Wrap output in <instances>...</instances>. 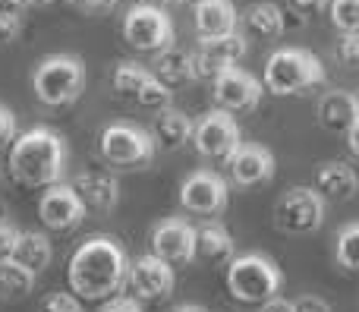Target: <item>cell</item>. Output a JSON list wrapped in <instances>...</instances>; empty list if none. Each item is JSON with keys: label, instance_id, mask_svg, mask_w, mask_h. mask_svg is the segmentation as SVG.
<instances>
[{"label": "cell", "instance_id": "38", "mask_svg": "<svg viewBox=\"0 0 359 312\" xmlns=\"http://www.w3.org/2000/svg\"><path fill=\"white\" fill-rule=\"evenodd\" d=\"M13 136H16V117H13L10 107L0 104V145H4L6 139H13Z\"/></svg>", "mask_w": 359, "mask_h": 312}, {"label": "cell", "instance_id": "36", "mask_svg": "<svg viewBox=\"0 0 359 312\" xmlns=\"http://www.w3.org/2000/svg\"><path fill=\"white\" fill-rule=\"evenodd\" d=\"M287 4H290L293 13H299V19H309L312 13L325 10V6H328V0H287Z\"/></svg>", "mask_w": 359, "mask_h": 312}, {"label": "cell", "instance_id": "33", "mask_svg": "<svg viewBox=\"0 0 359 312\" xmlns=\"http://www.w3.org/2000/svg\"><path fill=\"white\" fill-rule=\"evenodd\" d=\"M98 312H142V303H139V297H111V300H104V306Z\"/></svg>", "mask_w": 359, "mask_h": 312}, {"label": "cell", "instance_id": "9", "mask_svg": "<svg viewBox=\"0 0 359 312\" xmlns=\"http://www.w3.org/2000/svg\"><path fill=\"white\" fill-rule=\"evenodd\" d=\"M192 142H196V151L202 158L227 164L230 158H233V151L243 145V136H240V126H236L233 114L217 107V111L205 114V117L196 123Z\"/></svg>", "mask_w": 359, "mask_h": 312}, {"label": "cell", "instance_id": "25", "mask_svg": "<svg viewBox=\"0 0 359 312\" xmlns=\"http://www.w3.org/2000/svg\"><path fill=\"white\" fill-rule=\"evenodd\" d=\"M38 271H32L29 265L16 262V259H0V297L4 300H22L35 287Z\"/></svg>", "mask_w": 359, "mask_h": 312}, {"label": "cell", "instance_id": "11", "mask_svg": "<svg viewBox=\"0 0 359 312\" xmlns=\"http://www.w3.org/2000/svg\"><path fill=\"white\" fill-rule=\"evenodd\" d=\"M230 202L227 180L215 170H196L183 180L180 186V205L189 215H202V218H217Z\"/></svg>", "mask_w": 359, "mask_h": 312}, {"label": "cell", "instance_id": "46", "mask_svg": "<svg viewBox=\"0 0 359 312\" xmlns=\"http://www.w3.org/2000/svg\"><path fill=\"white\" fill-rule=\"evenodd\" d=\"M196 4H198V0H196Z\"/></svg>", "mask_w": 359, "mask_h": 312}, {"label": "cell", "instance_id": "12", "mask_svg": "<svg viewBox=\"0 0 359 312\" xmlns=\"http://www.w3.org/2000/svg\"><path fill=\"white\" fill-rule=\"evenodd\" d=\"M88 208L73 189V183H54L44 189L41 202H38V218L50 227V231H73L86 221Z\"/></svg>", "mask_w": 359, "mask_h": 312}, {"label": "cell", "instance_id": "8", "mask_svg": "<svg viewBox=\"0 0 359 312\" xmlns=\"http://www.w3.org/2000/svg\"><path fill=\"white\" fill-rule=\"evenodd\" d=\"M123 38L142 54H161L174 44V22L158 6L136 4L123 19Z\"/></svg>", "mask_w": 359, "mask_h": 312}, {"label": "cell", "instance_id": "31", "mask_svg": "<svg viewBox=\"0 0 359 312\" xmlns=\"http://www.w3.org/2000/svg\"><path fill=\"white\" fill-rule=\"evenodd\" d=\"M334 57L344 67H359V32H341V38L334 44Z\"/></svg>", "mask_w": 359, "mask_h": 312}, {"label": "cell", "instance_id": "6", "mask_svg": "<svg viewBox=\"0 0 359 312\" xmlns=\"http://www.w3.org/2000/svg\"><path fill=\"white\" fill-rule=\"evenodd\" d=\"M155 136L149 130L136 123H111L101 133V158L117 170H136V168H149L155 161Z\"/></svg>", "mask_w": 359, "mask_h": 312}, {"label": "cell", "instance_id": "4", "mask_svg": "<svg viewBox=\"0 0 359 312\" xmlns=\"http://www.w3.org/2000/svg\"><path fill=\"white\" fill-rule=\"evenodd\" d=\"M284 287V271L278 269L271 256H262V252H246V256H236L227 265V290L233 294V300L240 303H262L274 300Z\"/></svg>", "mask_w": 359, "mask_h": 312}, {"label": "cell", "instance_id": "32", "mask_svg": "<svg viewBox=\"0 0 359 312\" xmlns=\"http://www.w3.org/2000/svg\"><path fill=\"white\" fill-rule=\"evenodd\" d=\"M38 312H86L82 309V300L76 294H67V290H57V294H48L41 300Z\"/></svg>", "mask_w": 359, "mask_h": 312}, {"label": "cell", "instance_id": "34", "mask_svg": "<svg viewBox=\"0 0 359 312\" xmlns=\"http://www.w3.org/2000/svg\"><path fill=\"white\" fill-rule=\"evenodd\" d=\"M19 233H22V231H16L10 221H0V259H10L13 256Z\"/></svg>", "mask_w": 359, "mask_h": 312}, {"label": "cell", "instance_id": "41", "mask_svg": "<svg viewBox=\"0 0 359 312\" xmlns=\"http://www.w3.org/2000/svg\"><path fill=\"white\" fill-rule=\"evenodd\" d=\"M29 4L32 0H0V13H6V16H19Z\"/></svg>", "mask_w": 359, "mask_h": 312}, {"label": "cell", "instance_id": "22", "mask_svg": "<svg viewBox=\"0 0 359 312\" xmlns=\"http://www.w3.org/2000/svg\"><path fill=\"white\" fill-rule=\"evenodd\" d=\"M243 29L246 35L262 38V41H271V38H280L287 29L284 22V10L278 4H268V0H259V4L246 6L243 13Z\"/></svg>", "mask_w": 359, "mask_h": 312}, {"label": "cell", "instance_id": "16", "mask_svg": "<svg viewBox=\"0 0 359 312\" xmlns=\"http://www.w3.org/2000/svg\"><path fill=\"white\" fill-rule=\"evenodd\" d=\"M227 168H230V180L236 186L249 189L259 186V183H268L274 177V155L259 142H243L227 161Z\"/></svg>", "mask_w": 359, "mask_h": 312}, {"label": "cell", "instance_id": "44", "mask_svg": "<svg viewBox=\"0 0 359 312\" xmlns=\"http://www.w3.org/2000/svg\"><path fill=\"white\" fill-rule=\"evenodd\" d=\"M174 312H208V309H202V306H177Z\"/></svg>", "mask_w": 359, "mask_h": 312}, {"label": "cell", "instance_id": "45", "mask_svg": "<svg viewBox=\"0 0 359 312\" xmlns=\"http://www.w3.org/2000/svg\"><path fill=\"white\" fill-rule=\"evenodd\" d=\"M38 4H60V0H38Z\"/></svg>", "mask_w": 359, "mask_h": 312}, {"label": "cell", "instance_id": "26", "mask_svg": "<svg viewBox=\"0 0 359 312\" xmlns=\"http://www.w3.org/2000/svg\"><path fill=\"white\" fill-rule=\"evenodd\" d=\"M50 256H54V250H50V240L44 237L41 231H22L16 240V250H13V259L22 265H29L32 271H44L50 265Z\"/></svg>", "mask_w": 359, "mask_h": 312}, {"label": "cell", "instance_id": "19", "mask_svg": "<svg viewBox=\"0 0 359 312\" xmlns=\"http://www.w3.org/2000/svg\"><path fill=\"white\" fill-rule=\"evenodd\" d=\"M316 189L322 193V199H331V202L353 199L356 189H359V177L350 164L328 161L316 170Z\"/></svg>", "mask_w": 359, "mask_h": 312}, {"label": "cell", "instance_id": "30", "mask_svg": "<svg viewBox=\"0 0 359 312\" xmlns=\"http://www.w3.org/2000/svg\"><path fill=\"white\" fill-rule=\"evenodd\" d=\"M170 98H174V88H168L161 79H151L149 86L142 88V95H139L136 104L145 107V111H164V107H170Z\"/></svg>", "mask_w": 359, "mask_h": 312}, {"label": "cell", "instance_id": "7", "mask_svg": "<svg viewBox=\"0 0 359 312\" xmlns=\"http://www.w3.org/2000/svg\"><path fill=\"white\" fill-rule=\"evenodd\" d=\"M274 227L280 233H316L325 221V199L316 186H293L274 202Z\"/></svg>", "mask_w": 359, "mask_h": 312}, {"label": "cell", "instance_id": "13", "mask_svg": "<svg viewBox=\"0 0 359 312\" xmlns=\"http://www.w3.org/2000/svg\"><path fill=\"white\" fill-rule=\"evenodd\" d=\"M151 252L170 265H189L196 259V227L183 218H164L151 231Z\"/></svg>", "mask_w": 359, "mask_h": 312}, {"label": "cell", "instance_id": "29", "mask_svg": "<svg viewBox=\"0 0 359 312\" xmlns=\"http://www.w3.org/2000/svg\"><path fill=\"white\" fill-rule=\"evenodd\" d=\"M328 10L337 32H359V0H328Z\"/></svg>", "mask_w": 359, "mask_h": 312}, {"label": "cell", "instance_id": "37", "mask_svg": "<svg viewBox=\"0 0 359 312\" xmlns=\"http://www.w3.org/2000/svg\"><path fill=\"white\" fill-rule=\"evenodd\" d=\"M16 35H19V16L0 13V44H10Z\"/></svg>", "mask_w": 359, "mask_h": 312}, {"label": "cell", "instance_id": "5", "mask_svg": "<svg viewBox=\"0 0 359 312\" xmlns=\"http://www.w3.org/2000/svg\"><path fill=\"white\" fill-rule=\"evenodd\" d=\"M325 82V67L306 48H280L265 63V88L271 95H303Z\"/></svg>", "mask_w": 359, "mask_h": 312}, {"label": "cell", "instance_id": "17", "mask_svg": "<svg viewBox=\"0 0 359 312\" xmlns=\"http://www.w3.org/2000/svg\"><path fill=\"white\" fill-rule=\"evenodd\" d=\"M73 189L95 215H111L120 202V183L111 170H82V174H76Z\"/></svg>", "mask_w": 359, "mask_h": 312}, {"label": "cell", "instance_id": "35", "mask_svg": "<svg viewBox=\"0 0 359 312\" xmlns=\"http://www.w3.org/2000/svg\"><path fill=\"white\" fill-rule=\"evenodd\" d=\"M293 306H297V312H334L325 297H316V294L297 297V300H293Z\"/></svg>", "mask_w": 359, "mask_h": 312}, {"label": "cell", "instance_id": "43", "mask_svg": "<svg viewBox=\"0 0 359 312\" xmlns=\"http://www.w3.org/2000/svg\"><path fill=\"white\" fill-rule=\"evenodd\" d=\"M136 4H145V6H158V10H168L174 4H183V0H136Z\"/></svg>", "mask_w": 359, "mask_h": 312}, {"label": "cell", "instance_id": "42", "mask_svg": "<svg viewBox=\"0 0 359 312\" xmlns=\"http://www.w3.org/2000/svg\"><path fill=\"white\" fill-rule=\"evenodd\" d=\"M347 145H350V151L359 158V120L347 130Z\"/></svg>", "mask_w": 359, "mask_h": 312}, {"label": "cell", "instance_id": "3", "mask_svg": "<svg viewBox=\"0 0 359 312\" xmlns=\"http://www.w3.org/2000/svg\"><path fill=\"white\" fill-rule=\"evenodd\" d=\"M35 98L44 107H67L86 92V63L76 54H50L32 73Z\"/></svg>", "mask_w": 359, "mask_h": 312}, {"label": "cell", "instance_id": "10", "mask_svg": "<svg viewBox=\"0 0 359 312\" xmlns=\"http://www.w3.org/2000/svg\"><path fill=\"white\" fill-rule=\"evenodd\" d=\"M262 95H265V82H259L252 73L240 67H227L211 79V98L217 107L230 114L255 111L262 104Z\"/></svg>", "mask_w": 359, "mask_h": 312}, {"label": "cell", "instance_id": "24", "mask_svg": "<svg viewBox=\"0 0 359 312\" xmlns=\"http://www.w3.org/2000/svg\"><path fill=\"white\" fill-rule=\"evenodd\" d=\"M151 73H155L168 88H180V86L196 79V57L180 50V48H168L155 57Z\"/></svg>", "mask_w": 359, "mask_h": 312}, {"label": "cell", "instance_id": "47", "mask_svg": "<svg viewBox=\"0 0 359 312\" xmlns=\"http://www.w3.org/2000/svg\"><path fill=\"white\" fill-rule=\"evenodd\" d=\"M356 98H359V95H356Z\"/></svg>", "mask_w": 359, "mask_h": 312}, {"label": "cell", "instance_id": "2", "mask_svg": "<svg viewBox=\"0 0 359 312\" xmlns=\"http://www.w3.org/2000/svg\"><path fill=\"white\" fill-rule=\"evenodd\" d=\"M67 170V145L48 126L22 133L10 149V174L25 186H54Z\"/></svg>", "mask_w": 359, "mask_h": 312}, {"label": "cell", "instance_id": "23", "mask_svg": "<svg viewBox=\"0 0 359 312\" xmlns=\"http://www.w3.org/2000/svg\"><path fill=\"white\" fill-rule=\"evenodd\" d=\"M192 120L186 117L183 111H177V107H164V111H158L155 117V130H151V136H155V142L161 145V149L174 151V149H183L186 142L192 139Z\"/></svg>", "mask_w": 359, "mask_h": 312}, {"label": "cell", "instance_id": "39", "mask_svg": "<svg viewBox=\"0 0 359 312\" xmlns=\"http://www.w3.org/2000/svg\"><path fill=\"white\" fill-rule=\"evenodd\" d=\"M73 4L86 13H107L117 6V0H73Z\"/></svg>", "mask_w": 359, "mask_h": 312}, {"label": "cell", "instance_id": "27", "mask_svg": "<svg viewBox=\"0 0 359 312\" xmlns=\"http://www.w3.org/2000/svg\"><path fill=\"white\" fill-rule=\"evenodd\" d=\"M151 79H155L151 69L139 67V63H120V67L114 69V76H111V86H114V92H117L120 98H126V101L136 104L139 95H142V88L149 86Z\"/></svg>", "mask_w": 359, "mask_h": 312}, {"label": "cell", "instance_id": "14", "mask_svg": "<svg viewBox=\"0 0 359 312\" xmlns=\"http://www.w3.org/2000/svg\"><path fill=\"white\" fill-rule=\"evenodd\" d=\"M126 284L133 287V294L139 300H164V297L174 294V265L158 259L155 252L149 256H139L136 262H130V278Z\"/></svg>", "mask_w": 359, "mask_h": 312}, {"label": "cell", "instance_id": "15", "mask_svg": "<svg viewBox=\"0 0 359 312\" xmlns=\"http://www.w3.org/2000/svg\"><path fill=\"white\" fill-rule=\"evenodd\" d=\"M246 54V38L230 32V35H217V38H202L198 41L196 57V76H205V79H215L221 69L236 67V60H243Z\"/></svg>", "mask_w": 359, "mask_h": 312}, {"label": "cell", "instance_id": "28", "mask_svg": "<svg viewBox=\"0 0 359 312\" xmlns=\"http://www.w3.org/2000/svg\"><path fill=\"white\" fill-rule=\"evenodd\" d=\"M334 259H337V265H341V269L359 271V221H356V224H347L341 233H337Z\"/></svg>", "mask_w": 359, "mask_h": 312}, {"label": "cell", "instance_id": "20", "mask_svg": "<svg viewBox=\"0 0 359 312\" xmlns=\"http://www.w3.org/2000/svg\"><path fill=\"white\" fill-rule=\"evenodd\" d=\"M359 120V98L350 92H328L318 101V123L328 133H347Z\"/></svg>", "mask_w": 359, "mask_h": 312}, {"label": "cell", "instance_id": "21", "mask_svg": "<svg viewBox=\"0 0 359 312\" xmlns=\"http://www.w3.org/2000/svg\"><path fill=\"white\" fill-rule=\"evenodd\" d=\"M198 38H217L236 32V10L230 0H198L196 4Z\"/></svg>", "mask_w": 359, "mask_h": 312}, {"label": "cell", "instance_id": "18", "mask_svg": "<svg viewBox=\"0 0 359 312\" xmlns=\"http://www.w3.org/2000/svg\"><path fill=\"white\" fill-rule=\"evenodd\" d=\"M196 259L202 265H211V269H221V265L233 262L236 243L227 227L217 224V221H208V224L196 227Z\"/></svg>", "mask_w": 359, "mask_h": 312}, {"label": "cell", "instance_id": "1", "mask_svg": "<svg viewBox=\"0 0 359 312\" xmlns=\"http://www.w3.org/2000/svg\"><path fill=\"white\" fill-rule=\"evenodd\" d=\"M130 278L126 250L114 237H88L67 265V281L79 300H111Z\"/></svg>", "mask_w": 359, "mask_h": 312}, {"label": "cell", "instance_id": "40", "mask_svg": "<svg viewBox=\"0 0 359 312\" xmlns=\"http://www.w3.org/2000/svg\"><path fill=\"white\" fill-rule=\"evenodd\" d=\"M259 312H297V306H293L290 300H280V297H274V300L262 303V309H259Z\"/></svg>", "mask_w": 359, "mask_h": 312}]
</instances>
